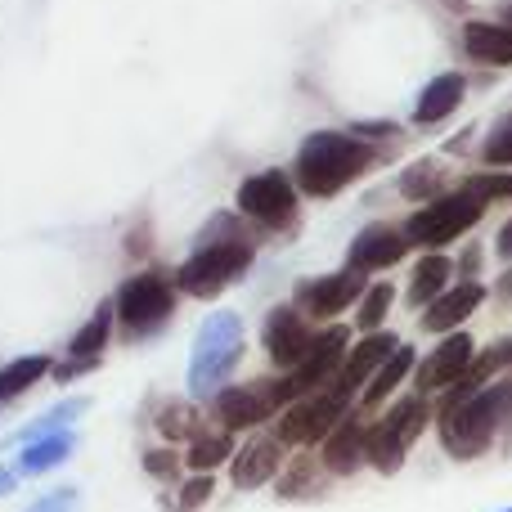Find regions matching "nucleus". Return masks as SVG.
Listing matches in <instances>:
<instances>
[{"mask_svg":"<svg viewBox=\"0 0 512 512\" xmlns=\"http://www.w3.org/2000/svg\"><path fill=\"white\" fill-rule=\"evenodd\" d=\"M504 512H512V508H504Z\"/></svg>","mask_w":512,"mask_h":512,"instance_id":"obj_39","label":"nucleus"},{"mask_svg":"<svg viewBox=\"0 0 512 512\" xmlns=\"http://www.w3.org/2000/svg\"><path fill=\"white\" fill-rule=\"evenodd\" d=\"M248 256L252 248L239 239L234 216H216L203 230V239H198V252L180 265V274H176L180 292H189V297H216L225 283H234L248 270Z\"/></svg>","mask_w":512,"mask_h":512,"instance_id":"obj_2","label":"nucleus"},{"mask_svg":"<svg viewBox=\"0 0 512 512\" xmlns=\"http://www.w3.org/2000/svg\"><path fill=\"white\" fill-rule=\"evenodd\" d=\"M508 400H512V391L495 387V391H477V396L450 405L441 418L445 450H450L454 459H477V454H486L490 441H495V427H499V418H504Z\"/></svg>","mask_w":512,"mask_h":512,"instance_id":"obj_3","label":"nucleus"},{"mask_svg":"<svg viewBox=\"0 0 512 512\" xmlns=\"http://www.w3.org/2000/svg\"><path fill=\"white\" fill-rule=\"evenodd\" d=\"M396 337H378V333H364V342L355 346L351 355L342 360V369H337V382H342L346 391H355L360 382H369L373 373L382 369V360H387L391 351H396Z\"/></svg>","mask_w":512,"mask_h":512,"instance_id":"obj_16","label":"nucleus"},{"mask_svg":"<svg viewBox=\"0 0 512 512\" xmlns=\"http://www.w3.org/2000/svg\"><path fill=\"white\" fill-rule=\"evenodd\" d=\"M477 185H481V189H486V194H490V198H495V194H499V198H512V176H499V180L481 176V180H477Z\"/></svg>","mask_w":512,"mask_h":512,"instance_id":"obj_34","label":"nucleus"},{"mask_svg":"<svg viewBox=\"0 0 512 512\" xmlns=\"http://www.w3.org/2000/svg\"><path fill=\"white\" fill-rule=\"evenodd\" d=\"M104 342H108V306L72 337V360H95V355L104 351Z\"/></svg>","mask_w":512,"mask_h":512,"instance_id":"obj_28","label":"nucleus"},{"mask_svg":"<svg viewBox=\"0 0 512 512\" xmlns=\"http://www.w3.org/2000/svg\"><path fill=\"white\" fill-rule=\"evenodd\" d=\"M239 207L243 216L270 225V230H288L297 221V185L283 171H261L239 185Z\"/></svg>","mask_w":512,"mask_h":512,"instance_id":"obj_7","label":"nucleus"},{"mask_svg":"<svg viewBox=\"0 0 512 512\" xmlns=\"http://www.w3.org/2000/svg\"><path fill=\"white\" fill-rule=\"evenodd\" d=\"M445 283H450V261H445V256H423L414 279H409V301H414V306H432L445 292Z\"/></svg>","mask_w":512,"mask_h":512,"instance_id":"obj_23","label":"nucleus"},{"mask_svg":"<svg viewBox=\"0 0 512 512\" xmlns=\"http://www.w3.org/2000/svg\"><path fill=\"white\" fill-rule=\"evenodd\" d=\"M265 351H270V360L274 364H283V369H292V364L306 355V346H310V328H306V319L297 315L292 306H279V310H270V319H265Z\"/></svg>","mask_w":512,"mask_h":512,"instance_id":"obj_10","label":"nucleus"},{"mask_svg":"<svg viewBox=\"0 0 512 512\" xmlns=\"http://www.w3.org/2000/svg\"><path fill=\"white\" fill-rule=\"evenodd\" d=\"M86 400H63V405H54L50 409V414H41V418H36V423H27L23 427V432H18V441H41V436H54V432H63V423H72V418H81V414H86Z\"/></svg>","mask_w":512,"mask_h":512,"instance_id":"obj_25","label":"nucleus"},{"mask_svg":"<svg viewBox=\"0 0 512 512\" xmlns=\"http://www.w3.org/2000/svg\"><path fill=\"white\" fill-rule=\"evenodd\" d=\"M495 355H499V360H508V364H512V337H504V342H499V351H495Z\"/></svg>","mask_w":512,"mask_h":512,"instance_id":"obj_37","label":"nucleus"},{"mask_svg":"<svg viewBox=\"0 0 512 512\" xmlns=\"http://www.w3.org/2000/svg\"><path fill=\"white\" fill-rule=\"evenodd\" d=\"M45 369H50V360H45V355H23V360L5 364V369H0V405H5V400H14V396H23L32 382H41Z\"/></svg>","mask_w":512,"mask_h":512,"instance_id":"obj_24","label":"nucleus"},{"mask_svg":"<svg viewBox=\"0 0 512 512\" xmlns=\"http://www.w3.org/2000/svg\"><path fill=\"white\" fill-rule=\"evenodd\" d=\"M171 306H176V292L167 288L162 274H135V279L122 283V292H117V319H122V328H131V333L158 328L162 319L171 315Z\"/></svg>","mask_w":512,"mask_h":512,"instance_id":"obj_9","label":"nucleus"},{"mask_svg":"<svg viewBox=\"0 0 512 512\" xmlns=\"http://www.w3.org/2000/svg\"><path fill=\"white\" fill-rule=\"evenodd\" d=\"M373 167V149L351 135H337V131H315L306 135V144L297 149V167H292V185L306 189V194L324 198L346 189L360 171Z\"/></svg>","mask_w":512,"mask_h":512,"instance_id":"obj_1","label":"nucleus"},{"mask_svg":"<svg viewBox=\"0 0 512 512\" xmlns=\"http://www.w3.org/2000/svg\"><path fill=\"white\" fill-rule=\"evenodd\" d=\"M441 185V167L436 162H414V167L400 176V194L405 198H432Z\"/></svg>","mask_w":512,"mask_h":512,"instance_id":"obj_29","label":"nucleus"},{"mask_svg":"<svg viewBox=\"0 0 512 512\" xmlns=\"http://www.w3.org/2000/svg\"><path fill=\"white\" fill-rule=\"evenodd\" d=\"M391 297H396L391 283H373V288L364 292V301H360V328L364 333H378L382 328V319H387V310H391Z\"/></svg>","mask_w":512,"mask_h":512,"instance_id":"obj_27","label":"nucleus"},{"mask_svg":"<svg viewBox=\"0 0 512 512\" xmlns=\"http://www.w3.org/2000/svg\"><path fill=\"white\" fill-rule=\"evenodd\" d=\"M364 292V270H342V274H328V279H315L301 288V306L310 310L315 319H328L337 310H346L355 297Z\"/></svg>","mask_w":512,"mask_h":512,"instance_id":"obj_11","label":"nucleus"},{"mask_svg":"<svg viewBox=\"0 0 512 512\" xmlns=\"http://www.w3.org/2000/svg\"><path fill=\"white\" fill-rule=\"evenodd\" d=\"M468 369H472V337L468 333H450L432 355H427L423 369H418V387L423 391L450 387V382H459Z\"/></svg>","mask_w":512,"mask_h":512,"instance_id":"obj_12","label":"nucleus"},{"mask_svg":"<svg viewBox=\"0 0 512 512\" xmlns=\"http://www.w3.org/2000/svg\"><path fill=\"white\" fill-rule=\"evenodd\" d=\"M463 95H468V81L459 77V72H441V77L432 81V86L418 95V122L423 126H436V122H445L450 113H459V104H463Z\"/></svg>","mask_w":512,"mask_h":512,"instance_id":"obj_19","label":"nucleus"},{"mask_svg":"<svg viewBox=\"0 0 512 512\" xmlns=\"http://www.w3.org/2000/svg\"><path fill=\"white\" fill-rule=\"evenodd\" d=\"M369 459V432L355 423H342L328 432V445H324V463L333 472H351Z\"/></svg>","mask_w":512,"mask_h":512,"instance_id":"obj_20","label":"nucleus"},{"mask_svg":"<svg viewBox=\"0 0 512 512\" xmlns=\"http://www.w3.org/2000/svg\"><path fill=\"white\" fill-rule=\"evenodd\" d=\"M423 423H427V405H423V400H400V405L369 432V459L378 463L382 472L400 468V459H405L409 445L418 441Z\"/></svg>","mask_w":512,"mask_h":512,"instance_id":"obj_8","label":"nucleus"},{"mask_svg":"<svg viewBox=\"0 0 512 512\" xmlns=\"http://www.w3.org/2000/svg\"><path fill=\"white\" fill-rule=\"evenodd\" d=\"M463 50L490 68H512V27L508 23H468L463 27Z\"/></svg>","mask_w":512,"mask_h":512,"instance_id":"obj_15","label":"nucleus"},{"mask_svg":"<svg viewBox=\"0 0 512 512\" xmlns=\"http://www.w3.org/2000/svg\"><path fill=\"white\" fill-rule=\"evenodd\" d=\"M234 454V441L230 436H203V441H194L185 450V463L194 472H207V468H216V463H225Z\"/></svg>","mask_w":512,"mask_h":512,"instance_id":"obj_26","label":"nucleus"},{"mask_svg":"<svg viewBox=\"0 0 512 512\" xmlns=\"http://www.w3.org/2000/svg\"><path fill=\"white\" fill-rule=\"evenodd\" d=\"M499 256H504V261L512 256V221L504 225V230H499Z\"/></svg>","mask_w":512,"mask_h":512,"instance_id":"obj_35","label":"nucleus"},{"mask_svg":"<svg viewBox=\"0 0 512 512\" xmlns=\"http://www.w3.org/2000/svg\"><path fill=\"white\" fill-rule=\"evenodd\" d=\"M243 355V319L234 310L212 315L194 337V360H189V391L194 396H212L221 391L225 373L239 364Z\"/></svg>","mask_w":512,"mask_h":512,"instance_id":"obj_4","label":"nucleus"},{"mask_svg":"<svg viewBox=\"0 0 512 512\" xmlns=\"http://www.w3.org/2000/svg\"><path fill=\"white\" fill-rule=\"evenodd\" d=\"M27 512H77V490H54V495H41Z\"/></svg>","mask_w":512,"mask_h":512,"instance_id":"obj_32","label":"nucleus"},{"mask_svg":"<svg viewBox=\"0 0 512 512\" xmlns=\"http://www.w3.org/2000/svg\"><path fill=\"white\" fill-rule=\"evenodd\" d=\"M77 445L72 432H54V436H41V441H27L23 445V459H18V477H32V472H50L54 463H63Z\"/></svg>","mask_w":512,"mask_h":512,"instance_id":"obj_21","label":"nucleus"},{"mask_svg":"<svg viewBox=\"0 0 512 512\" xmlns=\"http://www.w3.org/2000/svg\"><path fill=\"white\" fill-rule=\"evenodd\" d=\"M279 459H283L279 441H270V436H256L252 445H243V450H239V459H234V486H243V490L265 486V481L279 472Z\"/></svg>","mask_w":512,"mask_h":512,"instance_id":"obj_18","label":"nucleus"},{"mask_svg":"<svg viewBox=\"0 0 512 512\" xmlns=\"http://www.w3.org/2000/svg\"><path fill=\"white\" fill-rule=\"evenodd\" d=\"M212 486H216V481L207 477V472H198V477H194V481H185V490H180V508H185V512L203 508V504H207V495H212Z\"/></svg>","mask_w":512,"mask_h":512,"instance_id":"obj_31","label":"nucleus"},{"mask_svg":"<svg viewBox=\"0 0 512 512\" xmlns=\"http://www.w3.org/2000/svg\"><path fill=\"white\" fill-rule=\"evenodd\" d=\"M481 158H486L490 167H512V117H499L495 122V131L481 144Z\"/></svg>","mask_w":512,"mask_h":512,"instance_id":"obj_30","label":"nucleus"},{"mask_svg":"<svg viewBox=\"0 0 512 512\" xmlns=\"http://www.w3.org/2000/svg\"><path fill=\"white\" fill-rule=\"evenodd\" d=\"M409 252V234L387 230V225H373L360 239L351 243V265L355 270H382V265H396Z\"/></svg>","mask_w":512,"mask_h":512,"instance_id":"obj_14","label":"nucleus"},{"mask_svg":"<svg viewBox=\"0 0 512 512\" xmlns=\"http://www.w3.org/2000/svg\"><path fill=\"white\" fill-rule=\"evenodd\" d=\"M144 468H149L153 477H171V472L180 468V459H176V454H171V450H153L149 459H144Z\"/></svg>","mask_w":512,"mask_h":512,"instance_id":"obj_33","label":"nucleus"},{"mask_svg":"<svg viewBox=\"0 0 512 512\" xmlns=\"http://www.w3.org/2000/svg\"><path fill=\"white\" fill-rule=\"evenodd\" d=\"M409 369H414V351H409V346H396V351L382 360V369L369 378V387H364V405H382V400L400 387V378H405Z\"/></svg>","mask_w":512,"mask_h":512,"instance_id":"obj_22","label":"nucleus"},{"mask_svg":"<svg viewBox=\"0 0 512 512\" xmlns=\"http://www.w3.org/2000/svg\"><path fill=\"white\" fill-rule=\"evenodd\" d=\"M18 486V472H9V468H0V499L9 495V490Z\"/></svg>","mask_w":512,"mask_h":512,"instance_id":"obj_36","label":"nucleus"},{"mask_svg":"<svg viewBox=\"0 0 512 512\" xmlns=\"http://www.w3.org/2000/svg\"><path fill=\"white\" fill-rule=\"evenodd\" d=\"M481 297H486V288H481L477 279H472V283H463V288L441 292V297H436L432 306H427L423 328H432V333H445V328H459L463 319H468L472 310L481 306Z\"/></svg>","mask_w":512,"mask_h":512,"instance_id":"obj_17","label":"nucleus"},{"mask_svg":"<svg viewBox=\"0 0 512 512\" xmlns=\"http://www.w3.org/2000/svg\"><path fill=\"white\" fill-rule=\"evenodd\" d=\"M504 23L512 27V0H508V5H504Z\"/></svg>","mask_w":512,"mask_h":512,"instance_id":"obj_38","label":"nucleus"},{"mask_svg":"<svg viewBox=\"0 0 512 512\" xmlns=\"http://www.w3.org/2000/svg\"><path fill=\"white\" fill-rule=\"evenodd\" d=\"M490 194L472 180L468 189H459V194H445L436 198L432 207H423V212L409 221V243H450L459 239L468 225H477V216L486 212Z\"/></svg>","mask_w":512,"mask_h":512,"instance_id":"obj_5","label":"nucleus"},{"mask_svg":"<svg viewBox=\"0 0 512 512\" xmlns=\"http://www.w3.org/2000/svg\"><path fill=\"white\" fill-rule=\"evenodd\" d=\"M346 400H351V391H346L342 382H333V387H324V391H310V396H301L297 405H292L288 414L279 418V441L283 445L328 441V432H333V427L342 423V414H346Z\"/></svg>","mask_w":512,"mask_h":512,"instance_id":"obj_6","label":"nucleus"},{"mask_svg":"<svg viewBox=\"0 0 512 512\" xmlns=\"http://www.w3.org/2000/svg\"><path fill=\"white\" fill-rule=\"evenodd\" d=\"M270 414H274V396H270V387H239V391H225V396L216 400V418H221V423L230 427V432L265 423Z\"/></svg>","mask_w":512,"mask_h":512,"instance_id":"obj_13","label":"nucleus"}]
</instances>
